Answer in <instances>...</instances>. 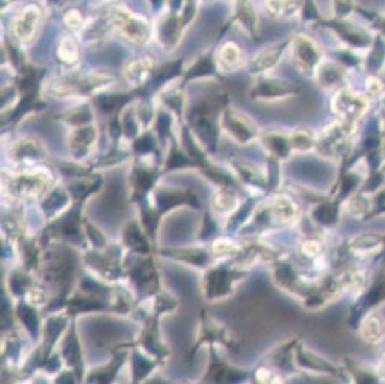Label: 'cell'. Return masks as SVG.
Segmentation results:
<instances>
[{
    "label": "cell",
    "instance_id": "1",
    "mask_svg": "<svg viewBox=\"0 0 385 384\" xmlns=\"http://www.w3.org/2000/svg\"><path fill=\"white\" fill-rule=\"evenodd\" d=\"M361 338L368 344H379L385 338V320L378 313H369L360 327Z\"/></svg>",
    "mask_w": 385,
    "mask_h": 384
},
{
    "label": "cell",
    "instance_id": "2",
    "mask_svg": "<svg viewBox=\"0 0 385 384\" xmlns=\"http://www.w3.org/2000/svg\"><path fill=\"white\" fill-rule=\"evenodd\" d=\"M338 109L348 119H358L365 109V102L361 97L354 95L353 92H343L338 98Z\"/></svg>",
    "mask_w": 385,
    "mask_h": 384
},
{
    "label": "cell",
    "instance_id": "3",
    "mask_svg": "<svg viewBox=\"0 0 385 384\" xmlns=\"http://www.w3.org/2000/svg\"><path fill=\"white\" fill-rule=\"evenodd\" d=\"M228 127L235 136L242 138V141H248V138L253 136L252 128L243 120L238 119L236 115H228Z\"/></svg>",
    "mask_w": 385,
    "mask_h": 384
},
{
    "label": "cell",
    "instance_id": "4",
    "mask_svg": "<svg viewBox=\"0 0 385 384\" xmlns=\"http://www.w3.org/2000/svg\"><path fill=\"white\" fill-rule=\"evenodd\" d=\"M299 55H300V58L303 59L305 64L312 65L317 61V55H315L314 48L312 47H306L305 44H302V47L299 48Z\"/></svg>",
    "mask_w": 385,
    "mask_h": 384
},
{
    "label": "cell",
    "instance_id": "5",
    "mask_svg": "<svg viewBox=\"0 0 385 384\" xmlns=\"http://www.w3.org/2000/svg\"><path fill=\"white\" fill-rule=\"evenodd\" d=\"M378 373H379V376L382 378H385V354L381 359V363H379V367H378Z\"/></svg>",
    "mask_w": 385,
    "mask_h": 384
}]
</instances>
